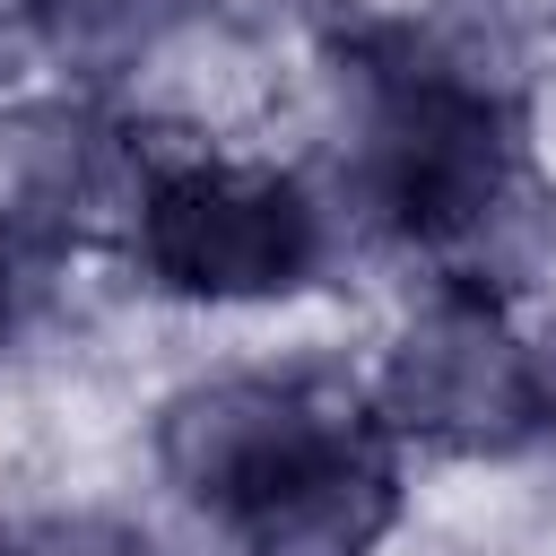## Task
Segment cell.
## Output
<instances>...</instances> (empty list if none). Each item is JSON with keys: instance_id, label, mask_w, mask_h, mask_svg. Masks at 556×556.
Instances as JSON below:
<instances>
[{"instance_id": "cell-6", "label": "cell", "mask_w": 556, "mask_h": 556, "mask_svg": "<svg viewBox=\"0 0 556 556\" xmlns=\"http://www.w3.org/2000/svg\"><path fill=\"white\" fill-rule=\"evenodd\" d=\"M17 556H182L148 513L104 504V495H43L26 513H9Z\"/></svg>"}, {"instance_id": "cell-2", "label": "cell", "mask_w": 556, "mask_h": 556, "mask_svg": "<svg viewBox=\"0 0 556 556\" xmlns=\"http://www.w3.org/2000/svg\"><path fill=\"white\" fill-rule=\"evenodd\" d=\"M365 417V382L348 356L295 348V356H217L174 374L148 417H139V452L156 495L200 521L208 539L226 521H243L278 478H295L313 452L348 443Z\"/></svg>"}, {"instance_id": "cell-3", "label": "cell", "mask_w": 556, "mask_h": 556, "mask_svg": "<svg viewBox=\"0 0 556 556\" xmlns=\"http://www.w3.org/2000/svg\"><path fill=\"white\" fill-rule=\"evenodd\" d=\"M365 417L434 469L460 460H539V382H530V330L521 304L460 287V278H417L391 321L374 330L365 365Z\"/></svg>"}, {"instance_id": "cell-1", "label": "cell", "mask_w": 556, "mask_h": 556, "mask_svg": "<svg viewBox=\"0 0 556 556\" xmlns=\"http://www.w3.org/2000/svg\"><path fill=\"white\" fill-rule=\"evenodd\" d=\"M122 278L165 313H287L339 278L330 226L278 148H156Z\"/></svg>"}, {"instance_id": "cell-7", "label": "cell", "mask_w": 556, "mask_h": 556, "mask_svg": "<svg viewBox=\"0 0 556 556\" xmlns=\"http://www.w3.org/2000/svg\"><path fill=\"white\" fill-rule=\"evenodd\" d=\"M61 287H70V261H43V252L0 217V365H9V348H26V339L43 330V313L61 304Z\"/></svg>"}, {"instance_id": "cell-4", "label": "cell", "mask_w": 556, "mask_h": 556, "mask_svg": "<svg viewBox=\"0 0 556 556\" xmlns=\"http://www.w3.org/2000/svg\"><path fill=\"white\" fill-rule=\"evenodd\" d=\"M408 452L382 426H356L348 443L313 452L295 478H278L243 521L217 530L226 556H382L408 521Z\"/></svg>"}, {"instance_id": "cell-8", "label": "cell", "mask_w": 556, "mask_h": 556, "mask_svg": "<svg viewBox=\"0 0 556 556\" xmlns=\"http://www.w3.org/2000/svg\"><path fill=\"white\" fill-rule=\"evenodd\" d=\"M0 556H17V539H9V521H0Z\"/></svg>"}, {"instance_id": "cell-5", "label": "cell", "mask_w": 556, "mask_h": 556, "mask_svg": "<svg viewBox=\"0 0 556 556\" xmlns=\"http://www.w3.org/2000/svg\"><path fill=\"white\" fill-rule=\"evenodd\" d=\"M43 78L70 96H104L122 104L139 87V70L208 9V0H9Z\"/></svg>"}]
</instances>
